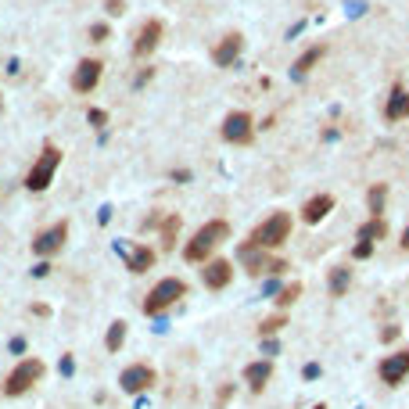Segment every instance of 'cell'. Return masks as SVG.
I'll return each mask as SVG.
<instances>
[{"instance_id":"cell-24","label":"cell","mask_w":409,"mask_h":409,"mask_svg":"<svg viewBox=\"0 0 409 409\" xmlns=\"http://www.w3.org/2000/svg\"><path fill=\"white\" fill-rule=\"evenodd\" d=\"M323 54H327V47H323V43H320V47H312V51H305L302 58L294 61V80H302V75H305L312 65H316V61H320Z\"/></svg>"},{"instance_id":"cell-19","label":"cell","mask_w":409,"mask_h":409,"mask_svg":"<svg viewBox=\"0 0 409 409\" xmlns=\"http://www.w3.org/2000/svg\"><path fill=\"white\" fill-rule=\"evenodd\" d=\"M349 288H352V270H349V266H334V270L327 273L330 298H344V294H349Z\"/></svg>"},{"instance_id":"cell-11","label":"cell","mask_w":409,"mask_h":409,"mask_svg":"<svg viewBox=\"0 0 409 409\" xmlns=\"http://www.w3.org/2000/svg\"><path fill=\"white\" fill-rule=\"evenodd\" d=\"M230 280H233V262H230V259H209V262H204V270H201V284L209 288V291H223V288H230Z\"/></svg>"},{"instance_id":"cell-39","label":"cell","mask_w":409,"mask_h":409,"mask_svg":"<svg viewBox=\"0 0 409 409\" xmlns=\"http://www.w3.org/2000/svg\"><path fill=\"white\" fill-rule=\"evenodd\" d=\"M399 244H402V248H406V251H409V226H406V230H402V237H399Z\"/></svg>"},{"instance_id":"cell-28","label":"cell","mask_w":409,"mask_h":409,"mask_svg":"<svg viewBox=\"0 0 409 409\" xmlns=\"http://www.w3.org/2000/svg\"><path fill=\"white\" fill-rule=\"evenodd\" d=\"M86 119H90V126H93V130H101V126L108 122V112H101V108H90V112H86Z\"/></svg>"},{"instance_id":"cell-3","label":"cell","mask_w":409,"mask_h":409,"mask_svg":"<svg viewBox=\"0 0 409 409\" xmlns=\"http://www.w3.org/2000/svg\"><path fill=\"white\" fill-rule=\"evenodd\" d=\"M43 373H47V366H43V359H36V355H29V359H22L19 366H11V373L4 377V395L8 399H22L25 391H33L40 381H43Z\"/></svg>"},{"instance_id":"cell-37","label":"cell","mask_w":409,"mask_h":409,"mask_svg":"<svg viewBox=\"0 0 409 409\" xmlns=\"http://www.w3.org/2000/svg\"><path fill=\"white\" fill-rule=\"evenodd\" d=\"M122 8H126L122 0H108V14H122Z\"/></svg>"},{"instance_id":"cell-6","label":"cell","mask_w":409,"mask_h":409,"mask_svg":"<svg viewBox=\"0 0 409 409\" xmlns=\"http://www.w3.org/2000/svg\"><path fill=\"white\" fill-rule=\"evenodd\" d=\"M237 259H241V266H244L251 277H280V273L288 270L284 259H273L270 251H262L255 244H241L237 248Z\"/></svg>"},{"instance_id":"cell-16","label":"cell","mask_w":409,"mask_h":409,"mask_svg":"<svg viewBox=\"0 0 409 409\" xmlns=\"http://www.w3.org/2000/svg\"><path fill=\"white\" fill-rule=\"evenodd\" d=\"M330 212H334V198H330V194H316V198H309L302 204V223L305 226H316V223H323Z\"/></svg>"},{"instance_id":"cell-41","label":"cell","mask_w":409,"mask_h":409,"mask_svg":"<svg viewBox=\"0 0 409 409\" xmlns=\"http://www.w3.org/2000/svg\"><path fill=\"white\" fill-rule=\"evenodd\" d=\"M0 108H4V101H0Z\"/></svg>"},{"instance_id":"cell-14","label":"cell","mask_w":409,"mask_h":409,"mask_svg":"<svg viewBox=\"0 0 409 409\" xmlns=\"http://www.w3.org/2000/svg\"><path fill=\"white\" fill-rule=\"evenodd\" d=\"M241 47H244V36L241 33H226L223 40L212 47V61H215L219 69H230L233 61L241 58Z\"/></svg>"},{"instance_id":"cell-22","label":"cell","mask_w":409,"mask_h":409,"mask_svg":"<svg viewBox=\"0 0 409 409\" xmlns=\"http://www.w3.org/2000/svg\"><path fill=\"white\" fill-rule=\"evenodd\" d=\"M126 330H130V323L126 320H112V327H108V338H104V349L108 352H119L126 344Z\"/></svg>"},{"instance_id":"cell-31","label":"cell","mask_w":409,"mask_h":409,"mask_svg":"<svg viewBox=\"0 0 409 409\" xmlns=\"http://www.w3.org/2000/svg\"><path fill=\"white\" fill-rule=\"evenodd\" d=\"M90 40H93V43H104V40H108V25H104V22L90 25Z\"/></svg>"},{"instance_id":"cell-9","label":"cell","mask_w":409,"mask_h":409,"mask_svg":"<svg viewBox=\"0 0 409 409\" xmlns=\"http://www.w3.org/2000/svg\"><path fill=\"white\" fill-rule=\"evenodd\" d=\"M65 241H69V223L61 219V223L40 230L36 237H33V255H36V259H54L58 251L65 248Z\"/></svg>"},{"instance_id":"cell-23","label":"cell","mask_w":409,"mask_h":409,"mask_svg":"<svg viewBox=\"0 0 409 409\" xmlns=\"http://www.w3.org/2000/svg\"><path fill=\"white\" fill-rule=\"evenodd\" d=\"M298 294H302V284H298V280H294V284H284V288H280V291L273 294V305H277V312L291 309V305L298 302Z\"/></svg>"},{"instance_id":"cell-4","label":"cell","mask_w":409,"mask_h":409,"mask_svg":"<svg viewBox=\"0 0 409 409\" xmlns=\"http://www.w3.org/2000/svg\"><path fill=\"white\" fill-rule=\"evenodd\" d=\"M180 298H187V280H180V277L159 280L144 298V316H162V312H169Z\"/></svg>"},{"instance_id":"cell-27","label":"cell","mask_w":409,"mask_h":409,"mask_svg":"<svg viewBox=\"0 0 409 409\" xmlns=\"http://www.w3.org/2000/svg\"><path fill=\"white\" fill-rule=\"evenodd\" d=\"M373 255V244L370 241H355V248H352V259H359V262H363V259H370Z\"/></svg>"},{"instance_id":"cell-25","label":"cell","mask_w":409,"mask_h":409,"mask_svg":"<svg viewBox=\"0 0 409 409\" xmlns=\"http://www.w3.org/2000/svg\"><path fill=\"white\" fill-rule=\"evenodd\" d=\"M284 327H288V316H284V312H273V316H266L259 323V338H277Z\"/></svg>"},{"instance_id":"cell-1","label":"cell","mask_w":409,"mask_h":409,"mask_svg":"<svg viewBox=\"0 0 409 409\" xmlns=\"http://www.w3.org/2000/svg\"><path fill=\"white\" fill-rule=\"evenodd\" d=\"M226 237H230V223H226V219H209V223L198 226V230H194V237L183 244V259H187V262H201V266H204V262L215 255V248L223 244Z\"/></svg>"},{"instance_id":"cell-5","label":"cell","mask_w":409,"mask_h":409,"mask_svg":"<svg viewBox=\"0 0 409 409\" xmlns=\"http://www.w3.org/2000/svg\"><path fill=\"white\" fill-rule=\"evenodd\" d=\"M58 165H61V151H58L54 144H43L40 159L33 162V169H29V176H25V191H33V194L47 191V187L54 183V172H58Z\"/></svg>"},{"instance_id":"cell-40","label":"cell","mask_w":409,"mask_h":409,"mask_svg":"<svg viewBox=\"0 0 409 409\" xmlns=\"http://www.w3.org/2000/svg\"><path fill=\"white\" fill-rule=\"evenodd\" d=\"M309 409H327V406H323V402H316V406H309Z\"/></svg>"},{"instance_id":"cell-10","label":"cell","mask_w":409,"mask_h":409,"mask_svg":"<svg viewBox=\"0 0 409 409\" xmlns=\"http://www.w3.org/2000/svg\"><path fill=\"white\" fill-rule=\"evenodd\" d=\"M219 133H223L226 144H251V137H255V119L248 112H230L219 126Z\"/></svg>"},{"instance_id":"cell-21","label":"cell","mask_w":409,"mask_h":409,"mask_svg":"<svg viewBox=\"0 0 409 409\" xmlns=\"http://www.w3.org/2000/svg\"><path fill=\"white\" fill-rule=\"evenodd\" d=\"M384 204H388V183H373L366 191V212L370 219H384Z\"/></svg>"},{"instance_id":"cell-2","label":"cell","mask_w":409,"mask_h":409,"mask_svg":"<svg viewBox=\"0 0 409 409\" xmlns=\"http://www.w3.org/2000/svg\"><path fill=\"white\" fill-rule=\"evenodd\" d=\"M291 226H294V223H291L288 212H270L255 230L248 233V244H255V248H262V251H277L280 244L291 237Z\"/></svg>"},{"instance_id":"cell-35","label":"cell","mask_w":409,"mask_h":409,"mask_svg":"<svg viewBox=\"0 0 409 409\" xmlns=\"http://www.w3.org/2000/svg\"><path fill=\"white\" fill-rule=\"evenodd\" d=\"M47 273H51V266H47V259H40V262L33 266V277L40 280V277H47Z\"/></svg>"},{"instance_id":"cell-26","label":"cell","mask_w":409,"mask_h":409,"mask_svg":"<svg viewBox=\"0 0 409 409\" xmlns=\"http://www.w3.org/2000/svg\"><path fill=\"white\" fill-rule=\"evenodd\" d=\"M176 230H180V219L169 215L165 226H162V248H172V244H176Z\"/></svg>"},{"instance_id":"cell-15","label":"cell","mask_w":409,"mask_h":409,"mask_svg":"<svg viewBox=\"0 0 409 409\" xmlns=\"http://www.w3.org/2000/svg\"><path fill=\"white\" fill-rule=\"evenodd\" d=\"M270 381H273V359H255V363L244 366V384L251 388V395H262Z\"/></svg>"},{"instance_id":"cell-12","label":"cell","mask_w":409,"mask_h":409,"mask_svg":"<svg viewBox=\"0 0 409 409\" xmlns=\"http://www.w3.org/2000/svg\"><path fill=\"white\" fill-rule=\"evenodd\" d=\"M101 72H104V65H101L97 58H83L80 65H75V72H72V90L90 93L93 86L101 83Z\"/></svg>"},{"instance_id":"cell-32","label":"cell","mask_w":409,"mask_h":409,"mask_svg":"<svg viewBox=\"0 0 409 409\" xmlns=\"http://www.w3.org/2000/svg\"><path fill=\"white\" fill-rule=\"evenodd\" d=\"M58 370H61V377H72L75 373V359L65 352V355H61V363H58Z\"/></svg>"},{"instance_id":"cell-8","label":"cell","mask_w":409,"mask_h":409,"mask_svg":"<svg viewBox=\"0 0 409 409\" xmlns=\"http://www.w3.org/2000/svg\"><path fill=\"white\" fill-rule=\"evenodd\" d=\"M377 377H381V384L388 388H399L406 377H409V344L406 349H395V352H388L381 363H377Z\"/></svg>"},{"instance_id":"cell-13","label":"cell","mask_w":409,"mask_h":409,"mask_svg":"<svg viewBox=\"0 0 409 409\" xmlns=\"http://www.w3.org/2000/svg\"><path fill=\"white\" fill-rule=\"evenodd\" d=\"M162 43V22L159 19H148L144 25H140V33H137V40H133V54L137 58H148V54H154V47Z\"/></svg>"},{"instance_id":"cell-34","label":"cell","mask_w":409,"mask_h":409,"mask_svg":"<svg viewBox=\"0 0 409 409\" xmlns=\"http://www.w3.org/2000/svg\"><path fill=\"white\" fill-rule=\"evenodd\" d=\"M302 377H305V381H316V377H320V366H316V363L302 366Z\"/></svg>"},{"instance_id":"cell-29","label":"cell","mask_w":409,"mask_h":409,"mask_svg":"<svg viewBox=\"0 0 409 409\" xmlns=\"http://www.w3.org/2000/svg\"><path fill=\"white\" fill-rule=\"evenodd\" d=\"M230 399H233V384H223V388H219V395H215V409H226Z\"/></svg>"},{"instance_id":"cell-20","label":"cell","mask_w":409,"mask_h":409,"mask_svg":"<svg viewBox=\"0 0 409 409\" xmlns=\"http://www.w3.org/2000/svg\"><path fill=\"white\" fill-rule=\"evenodd\" d=\"M388 233H391L388 219H366V223L355 230V241H370V244H377V241H384Z\"/></svg>"},{"instance_id":"cell-7","label":"cell","mask_w":409,"mask_h":409,"mask_svg":"<svg viewBox=\"0 0 409 409\" xmlns=\"http://www.w3.org/2000/svg\"><path fill=\"white\" fill-rule=\"evenodd\" d=\"M154 384H159V373H154V366H148V363H130L119 373V388L126 395H144V391L154 388Z\"/></svg>"},{"instance_id":"cell-17","label":"cell","mask_w":409,"mask_h":409,"mask_svg":"<svg viewBox=\"0 0 409 409\" xmlns=\"http://www.w3.org/2000/svg\"><path fill=\"white\" fill-rule=\"evenodd\" d=\"M154 259H159V255H154V248H151V244H133L130 251H126V270L140 277V273L154 270Z\"/></svg>"},{"instance_id":"cell-33","label":"cell","mask_w":409,"mask_h":409,"mask_svg":"<svg viewBox=\"0 0 409 409\" xmlns=\"http://www.w3.org/2000/svg\"><path fill=\"white\" fill-rule=\"evenodd\" d=\"M399 334H402V327H395V323H391V327H384V330H381V341H384V344H391V341H395Z\"/></svg>"},{"instance_id":"cell-36","label":"cell","mask_w":409,"mask_h":409,"mask_svg":"<svg viewBox=\"0 0 409 409\" xmlns=\"http://www.w3.org/2000/svg\"><path fill=\"white\" fill-rule=\"evenodd\" d=\"M11 352L22 355V352H25V338H11Z\"/></svg>"},{"instance_id":"cell-30","label":"cell","mask_w":409,"mask_h":409,"mask_svg":"<svg viewBox=\"0 0 409 409\" xmlns=\"http://www.w3.org/2000/svg\"><path fill=\"white\" fill-rule=\"evenodd\" d=\"M277 352H280V341H277V338H262V355L273 359Z\"/></svg>"},{"instance_id":"cell-18","label":"cell","mask_w":409,"mask_h":409,"mask_svg":"<svg viewBox=\"0 0 409 409\" xmlns=\"http://www.w3.org/2000/svg\"><path fill=\"white\" fill-rule=\"evenodd\" d=\"M384 119H388V122L409 119V90H406V86H391L388 101H384Z\"/></svg>"},{"instance_id":"cell-38","label":"cell","mask_w":409,"mask_h":409,"mask_svg":"<svg viewBox=\"0 0 409 409\" xmlns=\"http://www.w3.org/2000/svg\"><path fill=\"white\" fill-rule=\"evenodd\" d=\"M29 312H33V316H51V309H47V305H40V302H36L33 309H29Z\"/></svg>"}]
</instances>
